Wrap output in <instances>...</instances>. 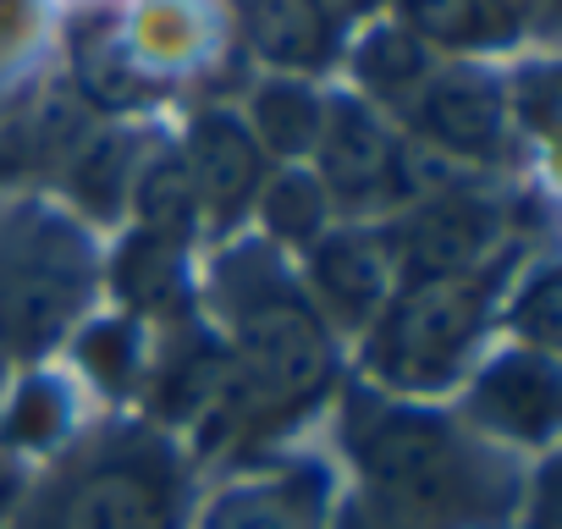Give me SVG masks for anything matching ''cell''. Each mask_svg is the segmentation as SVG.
<instances>
[{
  "instance_id": "16",
  "label": "cell",
  "mask_w": 562,
  "mask_h": 529,
  "mask_svg": "<svg viewBox=\"0 0 562 529\" xmlns=\"http://www.w3.org/2000/svg\"><path fill=\"white\" fill-rule=\"evenodd\" d=\"M403 18L425 45H452V50L502 45V34L485 18L480 0H403Z\"/></svg>"
},
{
  "instance_id": "8",
  "label": "cell",
  "mask_w": 562,
  "mask_h": 529,
  "mask_svg": "<svg viewBox=\"0 0 562 529\" xmlns=\"http://www.w3.org/2000/svg\"><path fill=\"white\" fill-rule=\"evenodd\" d=\"M403 111L430 149L458 155V160H491L507 138V94L485 72L436 67Z\"/></svg>"
},
{
  "instance_id": "20",
  "label": "cell",
  "mask_w": 562,
  "mask_h": 529,
  "mask_svg": "<svg viewBox=\"0 0 562 529\" xmlns=\"http://www.w3.org/2000/svg\"><path fill=\"white\" fill-rule=\"evenodd\" d=\"M480 7H485V18L496 23V34H502V40H513V34H524L529 23H540V18H546L551 0H480Z\"/></svg>"
},
{
  "instance_id": "4",
  "label": "cell",
  "mask_w": 562,
  "mask_h": 529,
  "mask_svg": "<svg viewBox=\"0 0 562 529\" xmlns=\"http://www.w3.org/2000/svg\"><path fill=\"white\" fill-rule=\"evenodd\" d=\"M491 299L496 271L403 277L386 309L364 326V375L375 381V392L430 403V392L458 386L474 370Z\"/></svg>"
},
{
  "instance_id": "3",
  "label": "cell",
  "mask_w": 562,
  "mask_h": 529,
  "mask_svg": "<svg viewBox=\"0 0 562 529\" xmlns=\"http://www.w3.org/2000/svg\"><path fill=\"white\" fill-rule=\"evenodd\" d=\"M188 469L177 447L144 425L78 441L34 491L29 529H182Z\"/></svg>"
},
{
  "instance_id": "18",
  "label": "cell",
  "mask_w": 562,
  "mask_h": 529,
  "mask_svg": "<svg viewBox=\"0 0 562 529\" xmlns=\"http://www.w3.org/2000/svg\"><path fill=\"white\" fill-rule=\"evenodd\" d=\"M138 215H144V226L177 232V237L199 215V193H193V177H188L182 155H166V160H155L144 171V182H138Z\"/></svg>"
},
{
  "instance_id": "17",
  "label": "cell",
  "mask_w": 562,
  "mask_h": 529,
  "mask_svg": "<svg viewBox=\"0 0 562 529\" xmlns=\"http://www.w3.org/2000/svg\"><path fill=\"white\" fill-rule=\"evenodd\" d=\"M507 326H513L518 348H529V353H551V359H557V337H562L557 264H540L529 282H518V293L507 299Z\"/></svg>"
},
{
  "instance_id": "5",
  "label": "cell",
  "mask_w": 562,
  "mask_h": 529,
  "mask_svg": "<svg viewBox=\"0 0 562 529\" xmlns=\"http://www.w3.org/2000/svg\"><path fill=\"white\" fill-rule=\"evenodd\" d=\"M480 441L502 452H546L562 425V375L551 353L529 348H502L496 359L474 364L463 381V397L452 408Z\"/></svg>"
},
{
  "instance_id": "2",
  "label": "cell",
  "mask_w": 562,
  "mask_h": 529,
  "mask_svg": "<svg viewBox=\"0 0 562 529\" xmlns=\"http://www.w3.org/2000/svg\"><path fill=\"white\" fill-rule=\"evenodd\" d=\"M226 309L221 392L210 414L237 436L315 408L337 381V331L310 304L304 282L276 264L270 248H237L215 277ZM204 414V419H210Z\"/></svg>"
},
{
  "instance_id": "22",
  "label": "cell",
  "mask_w": 562,
  "mask_h": 529,
  "mask_svg": "<svg viewBox=\"0 0 562 529\" xmlns=\"http://www.w3.org/2000/svg\"><path fill=\"white\" fill-rule=\"evenodd\" d=\"M321 7L337 18V12H353V7H370V0H321Z\"/></svg>"
},
{
  "instance_id": "6",
  "label": "cell",
  "mask_w": 562,
  "mask_h": 529,
  "mask_svg": "<svg viewBox=\"0 0 562 529\" xmlns=\"http://www.w3.org/2000/svg\"><path fill=\"white\" fill-rule=\"evenodd\" d=\"M315 166V182L348 215H381L408 199V144L370 100H326Z\"/></svg>"
},
{
  "instance_id": "10",
  "label": "cell",
  "mask_w": 562,
  "mask_h": 529,
  "mask_svg": "<svg viewBox=\"0 0 562 529\" xmlns=\"http://www.w3.org/2000/svg\"><path fill=\"white\" fill-rule=\"evenodd\" d=\"M182 166L199 193V215L237 221L265 188V149L254 144L248 122L232 111H204L182 138Z\"/></svg>"
},
{
  "instance_id": "1",
  "label": "cell",
  "mask_w": 562,
  "mask_h": 529,
  "mask_svg": "<svg viewBox=\"0 0 562 529\" xmlns=\"http://www.w3.org/2000/svg\"><path fill=\"white\" fill-rule=\"evenodd\" d=\"M342 452L353 496L403 529H513L524 469L452 408L359 386L342 403Z\"/></svg>"
},
{
  "instance_id": "12",
  "label": "cell",
  "mask_w": 562,
  "mask_h": 529,
  "mask_svg": "<svg viewBox=\"0 0 562 529\" xmlns=\"http://www.w3.org/2000/svg\"><path fill=\"white\" fill-rule=\"evenodd\" d=\"M248 133L265 155H281V160H304L315 155L321 144V127H326V100L304 83V78H265L254 94H248Z\"/></svg>"
},
{
  "instance_id": "21",
  "label": "cell",
  "mask_w": 562,
  "mask_h": 529,
  "mask_svg": "<svg viewBox=\"0 0 562 529\" xmlns=\"http://www.w3.org/2000/svg\"><path fill=\"white\" fill-rule=\"evenodd\" d=\"M331 529H403V524H392V518H381L370 502H359V496H342L337 507H331Z\"/></svg>"
},
{
  "instance_id": "11",
  "label": "cell",
  "mask_w": 562,
  "mask_h": 529,
  "mask_svg": "<svg viewBox=\"0 0 562 529\" xmlns=\"http://www.w3.org/2000/svg\"><path fill=\"white\" fill-rule=\"evenodd\" d=\"M248 45L276 78H310L337 56V18L321 0H248Z\"/></svg>"
},
{
  "instance_id": "13",
  "label": "cell",
  "mask_w": 562,
  "mask_h": 529,
  "mask_svg": "<svg viewBox=\"0 0 562 529\" xmlns=\"http://www.w3.org/2000/svg\"><path fill=\"white\" fill-rule=\"evenodd\" d=\"M430 72H436L430 45H425L408 23H375V29L359 40V50H353V78H359L375 100H392V105H408Z\"/></svg>"
},
{
  "instance_id": "7",
  "label": "cell",
  "mask_w": 562,
  "mask_h": 529,
  "mask_svg": "<svg viewBox=\"0 0 562 529\" xmlns=\"http://www.w3.org/2000/svg\"><path fill=\"white\" fill-rule=\"evenodd\" d=\"M403 282V254H397V232H375V226H342L326 232L321 243H310V304L321 309V320L331 331H359L386 309V299Z\"/></svg>"
},
{
  "instance_id": "14",
  "label": "cell",
  "mask_w": 562,
  "mask_h": 529,
  "mask_svg": "<svg viewBox=\"0 0 562 529\" xmlns=\"http://www.w3.org/2000/svg\"><path fill=\"white\" fill-rule=\"evenodd\" d=\"M259 215L270 226L276 243L288 248H310L326 237V215H331V199L326 188L315 182V171H281L259 188Z\"/></svg>"
},
{
  "instance_id": "15",
  "label": "cell",
  "mask_w": 562,
  "mask_h": 529,
  "mask_svg": "<svg viewBox=\"0 0 562 529\" xmlns=\"http://www.w3.org/2000/svg\"><path fill=\"white\" fill-rule=\"evenodd\" d=\"M182 277V237L177 232H155L144 226L127 248V259L116 264V282L127 288L133 304H160L166 293H177Z\"/></svg>"
},
{
  "instance_id": "19",
  "label": "cell",
  "mask_w": 562,
  "mask_h": 529,
  "mask_svg": "<svg viewBox=\"0 0 562 529\" xmlns=\"http://www.w3.org/2000/svg\"><path fill=\"white\" fill-rule=\"evenodd\" d=\"M67 419H72V408H67L61 386L29 381L7 408V441L12 447H56L67 436Z\"/></svg>"
},
{
  "instance_id": "9",
  "label": "cell",
  "mask_w": 562,
  "mask_h": 529,
  "mask_svg": "<svg viewBox=\"0 0 562 529\" xmlns=\"http://www.w3.org/2000/svg\"><path fill=\"white\" fill-rule=\"evenodd\" d=\"M331 480L315 463H281L215 491L199 529H331Z\"/></svg>"
}]
</instances>
